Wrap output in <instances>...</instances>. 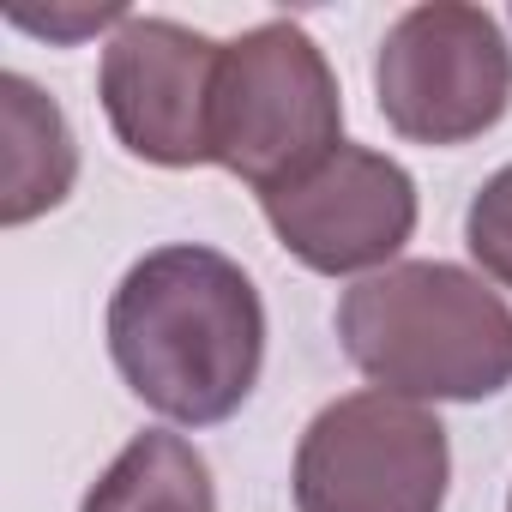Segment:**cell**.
<instances>
[{
  "label": "cell",
  "mask_w": 512,
  "mask_h": 512,
  "mask_svg": "<svg viewBox=\"0 0 512 512\" xmlns=\"http://www.w3.org/2000/svg\"><path fill=\"white\" fill-rule=\"evenodd\" d=\"M109 356L145 410L181 428L229 422L266 368V302L229 253L169 241L109 296Z\"/></svg>",
  "instance_id": "1"
},
{
  "label": "cell",
  "mask_w": 512,
  "mask_h": 512,
  "mask_svg": "<svg viewBox=\"0 0 512 512\" xmlns=\"http://www.w3.org/2000/svg\"><path fill=\"white\" fill-rule=\"evenodd\" d=\"M344 356L398 398L476 404L512 386V308L452 260H398L338 302Z\"/></svg>",
  "instance_id": "2"
},
{
  "label": "cell",
  "mask_w": 512,
  "mask_h": 512,
  "mask_svg": "<svg viewBox=\"0 0 512 512\" xmlns=\"http://www.w3.org/2000/svg\"><path fill=\"white\" fill-rule=\"evenodd\" d=\"M344 145V91L326 49L296 19H266L223 43L211 85V163L260 199L296 187Z\"/></svg>",
  "instance_id": "3"
},
{
  "label": "cell",
  "mask_w": 512,
  "mask_h": 512,
  "mask_svg": "<svg viewBox=\"0 0 512 512\" xmlns=\"http://www.w3.org/2000/svg\"><path fill=\"white\" fill-rule=\"evenodd\" d=\"M374 97L386 127L410 145L482 139L512 109V43L482 7L422 0L380 37Z\"/></svg>",
  "instance_id": "4"
},
{
  "label": "cell",
  "mask_w": 512,
  "mask_h": 512,
  "mask_svg": "<svg viewBox=\"0 0 512 512\" xmlns=\"http://www.w3.org/2000/svg\"><path fill=\"white\" fill-rule=\"evenodd\" d=\"M452 440L440 416L398 392H350L326 404L296 446V512H440Z\"/></svg>",
  "instance_id": "5"
},
{
  "label": "cell",
  "mask_w": 512,
  "mask_h": 512,
  "mask_svg": "<svg viewBox=\"0 0 512 512\" xmlns=\"http://www.w3.org/2000/svg\"><path fill=\"white\" fill-rule=\"evenodd\" d=\"M217 55L205 31H187L175 19L133 13L109 43L97 67V97L115 127V139L157 169H199L211 163V85Z\"/></svg>",
  "instance_id": "6"
},
{
  "label": "cell",
  "mask_w": 512,
  "mask_h": 512,
  "mask_svg": "<svg viewBox=\"0 0 512 512\" xmlns=\"http://www.w3.org/2000/svg\"><path fill=\"white\" fill-rule=\"evenodd\" d=\"M278 241L320 278H374L398 266L404 241L416 235V181L398 157L374 145H338L314 175L260 199Z\"/></svg>",
  "instance_id": "7"
},
{
  "label": "cell",
  "mask_w": 512,
  "mask_h": 512,
  "mask_svg": "<svg viewBox=\"0 0 512 512\" xmlns=\"http://www.w3.org/2000/svg\"><path fill=\"white\" fill-rule=\"evenodd\" d=\"M0 133H7V169H0V223H31L55 211L79 181V145L61 103L31 85L25 73H0Z\"/></svg>",
  "instance_id": "8"
},
{
  "label": "cell",
  "mask_w": 512,
  "mask_h": 512,
  "mask_svg": "<svg viewBox=\"0 0 512 512\" xmlns=\"http://www.w3.org/2000/svg\"><path fill=\"white\" fill-rule=\"evenodd\" d=\"M79 512H217L211 464L193 452V440L169 428H145L91 482Z\"/></svg>",
  "instance_id": "9"
},
{
  "label": "cell",
  "mask_w": 512,
  "mask_h": 512,
  "mask_svg": "<svg viewBox=\"0 0 512 512\" xmlns=\"http://www.w3.org/2000/svg\"><path fill=\"white\" fill-rule=\"evenodd\" d=\"M464 247L476 253V266L500 290H512V163L476 187V199L464 211Z\"/></svg>",
  "instance_id": "10"
},
{
  "label": "cell",
  "mask_w": 512,
  "mask_h": 512,
  "mask_svg": "<svg viewBox=\"0 0 512 512\" xmlns=\"http://www.w3.org/2000/svg\"><path fill=\"white\" fill-rule=\"evenodd\" d=\"M133 13L127 7H115V0H109V7H73V13H13V25L19 31H37V37H61V43H73V37H85V31H103V25H127Z\"/></svg>",
  "instance_id": "11"
},
{
  "label": "cell",
  "mask_w": 512,
  "mask_h": 512,
  "mask_svg": "<svg viewBox=\"0 0 512 512\" xmlns=\"http://www.w3.org/2000/svg\"><path fill=\"white\" fill-rule=\"evenodd\" d=\"M506 512H512V500H506Z\"/></svg>",
  "instance_id": "12"
}]
</instances>
